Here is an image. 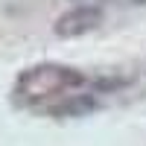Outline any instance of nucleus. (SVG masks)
Returning a JSON list of instances; mask_svg holds the SVG:
<instances>
[{
  "mask_svg": "<svg viewBox=\"0 0 146 146\" xmlns=\"http://www.w3.org/2000/svg\"><path fill=\"white\" fill-rule=\"evenodd\" d=\"M85 82H88L85 73L76 70V67L44 62V64H32V67L18 73L12 96H15L18 105H27V108H35V111H38V108L67 96L70 91L82 88Z\"/></svg>",
  "mask_w": 146,
  "mask_h": 146,
  "instance_id": "obj_1",
  "label": "nucleus"
},
{
  "mask_svg": "<svg viewBox=\"0 0 146 146\" xmlns=\"http://www.w3.org/2000/svg\"><path fill=\"white\" fill-rule=\"evenodd\" d=\"M102 18H105V15H102V9H100V6L85 3V6H76V9L64 12V15L56 21L53 32L58 35V38H79V35L96 29V27L102 23Z\"/></svg>",
  "mask_w": 146,
  "mask_h": 146,
  "instance_id": "obj_2",
  "label": "nucleus"
},
{
  "mask_svg": "<svg viewBox=\"0 0 146 146\" xmlns=\"http://www.w3.org/2000/svg\"><path fill=\"white\" fill-rule=\"evenodd\" d=\"M96 108H100L96 96H91V94H67L62 100L44 105L41 111L50 114V117H85V114L96 111Z\"/></svg>",
  "mask_w": 146,
  "mask_h": 146,
  "instance_id": "obj_3",
  "label": "nucleus"
},
{
  "mask_svg": "<svg viewBox=\"0 0 146 146\" xmlns=\"http://www.w3.org/2000/svg\"><path fill=\"white\" fill-rule=\"evenodd\" d=\"M129 79H96L94 82V88L96 91H117V88H123Z\"/></svg>",
  "mask_w": 146,
  "mask_h": 146,
  "instance_id": "obj_4",
  "label": "nucleus"
}]
</instances>
